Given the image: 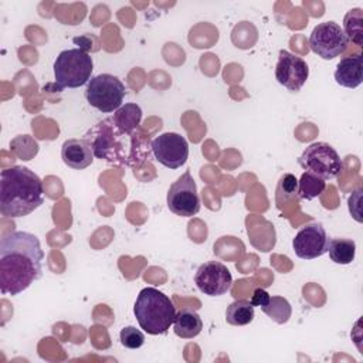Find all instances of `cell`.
I'll list each match as a JSON object with an SVG mask.
<instances>
[{
	"label": "cell",
	"instance_id": "obj_1",
	"mask_svg": "<svg viewBox=\"0 0 363 363\" xmlns=\"http://www.w3.org/2000/svg\"><path fill=\"white\" fill-rule=\"evenodd\" d=\"M44 251L40 240L27 231H13L0 241V291L18 295L43 272Z\"/></svg>",
	"mask_w": 363,
	"mask_h": 363
},
{
	"label": "cell",
	"instance_id": "obj_2",
	"mask_svg": "<svg viewBox=\"0 0 363 363\" xmlns=\"http://www.w3.org/2000/svg\"><path fill=\"white\" fill-rule=\"evenodd\" d=\"M84 139L92 147L94 156L116 166L139 167L149 159L152 143L133 129L121 126L111 116L104 118L89 128Z\"/></svg>",
	"mask_w": 363,
	"mask_h": 363
},
{
	"label": "cell",
	"instance_id": "obj_3",
	"mask_svg": "<svg viewBox=\"0 0 363 363\" xmlns=\"http://www.w3.org/2000/svg\"><path fill=\"white\" fill-rule=\"evenodd\" d=\"M44 203L43 182L26 166L0 173V213L9 218L26 217Z\"/></svg>",
	"mask_w": 363,
	"mask_h": 363
},
{
	"label": "cell",
	"instance_id": "obj_4",
	"mask_svg": "<svg viewBox=\"0 0 363 363\" xmlns=\"http://www.w3.org/2000/svg\"><path fill=\"white\" fill-rule=\"evenodd\" d=\"M135 318L139 326L149 335H164L173 325L176 308L170 298L162 291L146 286L143 288L133 306Z\"/></svg>",
	"mask_w": 363,
	"mask_h": 363
},
{
	"label": "cell",
	"instance_id": "obj_5",
	"mask_svg": "<svg viewBox=\"0 0 363 363\" xmlns=\"http://www.w3.org/2000/svg\"><path fill=\"white\" fill-rule=\"evenodd\" d=\"M94 69L92 57L82 48H69L54 61V77L58 89L79 88L89 82Z\"/></svg>",
	"mask_w": 363,
	"mask_h": 363
},
{
	"label": "cell",
	"instance_id": "obj_6",
	"mask_svg": "<svg viewBox=\"0 0 363 363\" xmlns=\"http://www.w3.org/2000/svg\"><path fill=\"white\" fill-rule=\"evenodd\" d=\"M126 89L123 82L112 74H99L86 84L85 98L95 109L111 113L122 106Z\"/></svg>",
	"mask_w": 363,
	"mask_h": 363
},
{
	"label": "cell",
	"instance_id": "obj_7",
	"mask_svg": "<svg viewBox=\"0 0 363 363\" xmlns=\"http://www.w3.org/2000/svg\"><path fill=\"white\" fill-rule=\"evenodd\" d=\"M298 163L303 170L325 182L337 177L343 170V162L339 153L326 142L311 143L298 157Z\"/></svg>",
	"mask_w": 363,
	"mask_h": 363
},
{
	"label": "cell",
	"instance_id": "obj_8",
	"mask_svg": "<svg viewBox=\"0 0 363 363\" xmlns=\"http://www.w3.org/2000/svg\"><path fill=\"white\" fill-rule=\"evenodd\" d=\"M349 40L342 27L335 21H323L318 24L309 35L311 50L322 60H333L343 54Z\"/></svg>",
	"mask_w": 363,
	"mask_h": 363
},
{
	"label": "cell",
	"instance_id": "obj_9",
	"mask_svg": "<svg viewBox=\"0 0 363 363\" xmlns=\"http://www.w3.org/2000/svg\"><path fill=\"white\" fill-rule=\"evenodd\" d=\"M166 201L169 210L180 217H191L200 211V196L190 170H186L169 187Z\"/></svg>",
	"mask_w": 363,
	"mask_h": 363
},
{
	"label": "cell",
	"instance_id": "obj_10",
	"mask_svg": "<svg viewBox=\"0 0 363 363\" xmlns=\"http://www.w3.org/2000/svg\"><path fill=\"white\" fill-rule=\"evenodd\" d=\"M152 152L164 167L179 169L187 162L189 143L180 133L166 132L152 140Z\"/></svg>",
	"mask_w": 363,
	"mask_h": 363
},
{
	"label": "cell",
	"instance_id": "obj_11",
	"mask_svg": "<svg viewBox=\"0 0 363 363\" xmlns=\"http://www.w3.org/2000/svg\"><path fill=\"white\" fill-rule=\"evenodd\" d=\"M194 282L200 292L208 296H220L230 291L233 277L228 268L220 261H207L201 264L196 274Z\"/></svg>",
	"mask_w": 363,
	"mask_h": 363
},
{
	"label": "cell",
	"instance_id": "obj_12",
	"mask_svg": "<svg viewBox=\"0 0 363 363\" xmlns=\"http://www.w3.org/2000/svg\"><path fill=\"white\" fill-rule=\"evenodd\" d=\"M329 237L320 223L303 225L292 240V248L301 259H315L328 252Z\"/></svg>",
	"mask_w": 363,
	"mask_h": 363
},
{
	"label": "cell",
	"instance_id": "obj_13",
	"mask_svg": "<svg viewBox=\"0 0 363 363\" xmlns=\"http://www.w3.org/2000/svg\"><path fill=\"white\" fill-rule=\"evenodd\" d=\"M309 77V68L303 58L286 51L279 50L278 62L275 67L277 81L291 92H298Z\"/></svg>",
	"mask_w": 363,
	"mask_h": 363
},
{
	"label": "cell",
	"instance_id": "obj_14",
	"mask_svg": "<svg viewBox=\"0 0 363 363\" xmlns=\"http://www.w3.org/2000/svg\"><path fill=\"white\" fill-rule=\"evenodd\" d=\"M94 152L89 143L82 139H68L62 143L61 147V159L62 162L75 170H82L92 164Z\"/></svg>",
	"mask_w": 363,
	"mask_h": 363
},
{
	"label": "cell",
	"instance_id": "obj_15",
	"mask_svg": "<svg viewBox=\"0 0 363 363\" xmlns=\"http://www.w3.org/2000/svg\"><path fill=\"white\" fill-rule=\"evenodd\" d=\"M335 81L345 88L353 89L357 88L363 82V67H362V55L345 57L342 58L335 71Z\"/></svg>",
	"mask_w": 363,
	"mask_h": 363
},
{
	"label": "cell",
	"instance_id": "obj_16",
	"mask_svg": "<svg viewBox=\"0 0 363 363\" xmlns=\"http://www.w3.org/2000/svg\"><path fill=\"white\" fill-rule=\"evenodd\" d=\"M203 329V320L200 315L190 309H182L176 313L173 320V330L182 339H193Z\"/></svg>",
	"mask_w": 363,
	"mask_h": 363
},
{
	"label": "cell",
	"instance_id": "obj_17",
	"mask_svg": "<svg viewBox=\"0 0 363 363\" xmlns=\"http://www.w3.org/2000/svg\"><path fill=\"white\" fill-rule=\"evenodd\" d=\"M328 252L335 264H352L356 257V244L349 238H332L328 244Z\"/></svg>",
	"mask_w": 363,
	"mask_h": 363
},
{
	"label": "cell",
	"instance_id": "obj_18",
	"mask_svg": "<svg viewBox=\"0 0 363 363\" xmlns=\"http://www.w3.org/2000/svg\"><path fill=\"white\" fill-rule=\"evenodd\" d=\"M254 315L252 303L247 299H238L227 306L225 320L233 326H245L252 322Z\"/></svg>",
	"mask_w": 363,
	"mask_h": 363
},
{
	"label": "cell",
	"instance_id": "obj_19",
	"mask_svg": "<svg viewBox=\"0 0 363 363\" xmlns=\"http://www.w3.org/2000/svg\"><path fill=\"white\" fill-rule=\"evenodd\" d=\"M259 308L268 318H271L274 322H277L279 325L286 323L292 315V306L284 296H271L269 295L268 301Z\"/></svg>",
	"mask_w": 363,
	"mask_h": 363
},
{
	"label": "cell",
	"instance_id": "obj_20",
	"mask_svg": "<svg viewBox=\"0 0 363 363\" xmlns=\"http://www.w3.org/2000/svg\"><path fill=\"white\" fill-rule=\"evenodd\" d=\"M347 37V40H352L356 45L363 44V11L362 9L356 7L349 10L345 14L343 18V28H342Z\"/></svg>",
	"mask_w": 363,
	"mask_h": 363
},
{
	"label": "cell",
	"instance_id": "obj_21",
	"mask_svg": "<svg viewBox=\"0 0 363 363\" xmlns=\"http://www.w3.org/2000/svg\"><path fill=\"white\" fill-rule=\"evenodd\" d=\"M325 189L326 182L308 172H303L298 182V196L302 200H313L320 196Z\"/></svg>",
	"mask_w": 363,
	"mask_h": 363
},
{
	"label": "cell",
	"instance_id": "obj_22",
	"mask_svg": "<svg viewBox=\"0 0 363 363\" xmlns=\"http://www.w3.org/2000/svg\"><path fill=\"white\" fill-rule=\"evenodd\" d=\"M112 118L121 126L136 130L140 125V121H142V109L136 104H125L113 112Z\"/></svg>",
	"mask_w": 363,
	"mask_h": 363
},
{
	"label": "cell",
	"instance_id": "obj_23",
	"mask_svg": "<svg viewBox=\"0 0 363 363\" xmlns=\"http://www.w3.org/2000/svg\"><path fill=\"white\" fill-rule=\"evenodd\" d=\"M298 194V180L294 174H284L277 186V203L281 206Z\"/></svg>",
	"mask_w": 363,
	"mask_h": 363
},
{
	"label": "cell",
	"instance_id": "obj_24",
	"mask_svg": "<svg viewBox=\"0 0 363 363\" xmlns=\"http://www.w3.org/2000/svg\"><path fill=\"white\" fill-rule=\"evenodd\" d=\"M119 339L128 349H139L145 343V335L135 326H125L119 333Z\"/></svg>",
	"mask_w": 363,
	"mask_h": 363
},
{
	"label": "cell",
	"instance_id": "obj_25",
	"mask_svg": "<svg viewBox=\"0 0 363 363\" xmlns=\"http://www.w3.org/2000/svg\"><path fill=\"white\" fill-rule=\"evenodd\" d=\"M360 196H362V189H357L350 197H349V204H354V206H359V203H360ZM349 211H350V214L354 217V220L357 221V223H362V214H359L360 213V210H357V211H354L353 210V207L352 206H349Z\"/></svg>",
	"mask_w": 363,
	"mask_h": 363
},
{
	"label": "cell",
	"instance_id": "obj_26",
	"mask_svg": "<svg viewBox=\"0 0 363 363\" xmlns=\"http://www.w3.org/2000/svg\"><path fill=\"white\" fill-rule=\"evenodd\" d=\"M268 298H269V294H268L265 289L257 288V289L254 291V294H252L250 302L252 303L254 308H255V306H262V305L268 301Z\"/></svg>",
	"mask_w": 363,
	"mask_h": 363
}]
</instances>
